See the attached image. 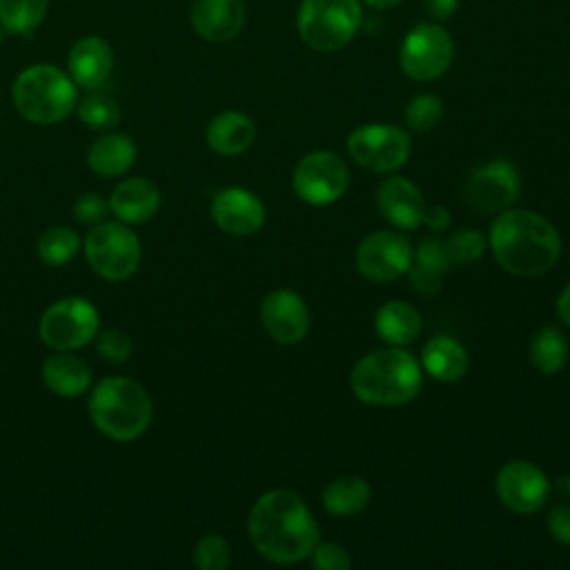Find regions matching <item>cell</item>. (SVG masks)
<instances>
[{"label": "cell", "instance_id": "cell-36", "mask_svg": "<svg viewBox=\"0 0 570 570\" xmlns=\"http://www.w3.org/2000/svg\"><path fill=\"white\" fill-rule=\"evenodd\" d=\"M309 563L316 570H347L352 559L347 550L338 543H316L309 552Z\"/></svg>", "mask_w": 570, "mask_h": 570}, {"label": "cell", "instance_id": "cell-28", "mask_svg": "<svg viewBox=\"0 0 570 570\" xmlns=\"http://www.w3.org/2000/svg\"><path fill=\"white\" fill-rule=\"evenodd\" d=\"M49 0H0V27L11 36H31L47 16Z\"/></svg>", "mask_w": 570, "mask_h": 570}, {"label": "cell", "instance_id": "cell-20", "mask_svg": "<svg viewBox=\"0 0 570 570\" xmlns=\"http://www.w3.org/2000/svg\"><path fill=\"white\" fill-rule=\"evenodd\" d=\"M160 207L158 187L142 176L125 178L109 196V212L125 225L147 223Z\"/></svg>", "mask_w": 570, "mask_h": 570}, {"label": "cell", "instance_id": "cell-3", "mask_svg": "<svg viewBox=\"0 0 570 570\" xmlns=\"http://www.w3.org/2000/svg\"><path fill=\"white\" fill-rule=\"evenodd\" d=\"M350 385L363 403L403 405L421 390V367L416 358L399 345L383 347L365 354L354 365Z\"/></svg>", "mask_w": 570, "mask_h": 570}, {"label": "cell", "instance_id": "cell-8", "mask_svg": "<svg viewBox=\"0 0 570 570\" xmlns=\"http://www.w3.org/2000/svg\"><path fill=\"white\" fill-rule=\"evenodd\" d=\"M100 325L98 309L82 296H65L51 303L38 323L42 343L56 352H73L96 338Z\"/></svg>", "mask_w": 570, "mask_h": 570}, {"label": "cell", "instance_id": "cell-5", "mask_svg": "<svg viewBox=\"0 0 570 570\" xmlns=\"http://www.w3.org/2000/svg\"><path fill=\"white\" fill-rule=\"evenodd\" d=\"M78 85L51 65H31L22 69L11 87L13 107L33 125L62 122L78 105Z\"/></svg>", "mask_w": 570, "mask_h": 570}, {"label": "cell", "instance_id": "cell-18", "mask_svg": "<svg viewBox=\"0 0 570 570\" xmlns=\"http://www.w3.org/2000/svg\"><path fill=\"white\" fill-rule=\"evenodd\" d=\"M376 205L381 214L399 229H414L423 223L425 200L419 187L403 176L385 178L379 185Z\"/></svg>", "mask_w": 570, "mask_h": 570}, {"label": "cell", "instance_id": "cell-1", "mask_svg": "<svg viewBox=\"0 0 570 570\" xmlns=\"http://www.w3.org/2000/svg\"><path fill=\"white\" fill-rule=\"evenodd\" d=\"M247 530L254 548L274 563H296L318 543V525L292 490L261 494L249 512Z\"/></svg>", "mask_w": 570, "mask_h": 570}, {"label": "cell", "instance_id": "cell-34", "mask_svg": "<svg viewBox=\"0 0 570 570\" xmlns=\"http://www.w3.org/2000/svg\"><path fill=\"white\" fill-rule=\"evenodd\" d=\"M194 563L200 570H225L232 563V548L220 534H205L194 548Z\"/></svg>", "mask_w": 570, "mask_h": 570}, {"label": "cell", "instance_id": "cell-19", "mask_svg": "<svg viewBox=\"0 0 570 570\" xmlns=\"http://www.w3.org/2000/svg\"><path fill=\"white\" fill-rule=\"evenodd\" d=\"M69 76L78 87L98 89L105 85L114 69V53L105 38L85 36L80 38L67 58Z\"/></svg>", "mask_w": 570, "mask_h": 570}, {"label": "cell", "instance_id": "cell-30", "mask_svg": "<svg viewBox=\"0 0 570 570\" xmlns=\"http://www.w3.org/2000/svg\"><path fill=\"white\" fill-rule=\"evenodd\" d=\"M80 249V238L69 227H49L38 238V256L49 267L67 265L71 258H76Z\"/></svg>", "mask_w": 570, "mask_h": 570}, {"label": "cell", "instance_id": "cell-10", "mask_svg": "<svg viewBox=\"0 0 570 570\" xmlns=\"http://www.w3.org/2000/svg\"><path fill=\"white\" fill-rule=\"evenodd\" d=\"M410 136L394 125H363L347 136L350 158L372 171H394L410 156Z\"/></svg>", "mask_w": 570, "mask_h": 570}, {"label": "cell", "instance_id": "cell-12", "mask_svg": "<svg viewBox=\"0 0 570 570\" xmlns=\"http://www.w3.org/2000/svg\"><path fill=\"white\" fill-rule=\"evenodd\" d=\"M521 178L517 167L497 158L476 167L465 180V198L481 214H501L519 198Z\"/></svg>", "mask_w": 570, "mask_h": 570}, {"label": "cell", "instance_id": "cell-44", "mask_svg": "<svg viewBox=\"0 0 570 570\" xmlns=\"http://www.w3.org/2000/svg\"><path fill=\"white\" fill-rule=\"evenodd\" d=\"M0 42H2V27H0Z\"/></svg>", "mask_w": 570, "mask_h": 570}, {"label": "cell", "instance_id": "cell-4", "mask_svg": "<svg viewBox=\"0 0 570 570\" xmlns=\"http://www.w3.org/2000/svg\"><path fill=\"white\" fill-rule=\"evenodd\" d=\"M94 428L111 441H134L151 423L154 405L147 390L127 376L102 379L89 396Z\"/></svg>", "mask_w": 570, "mask_h": 570}, {"label": "cell", "instance_id": "cell-7", "mask_svg": "<svg viewBox=\"0 0 570 570\" xmlns=\"http://www.w3.org/2000/svg\"><path fill=\"white\" fill-rule=\"evenodd\" d=\"M82 249L89 267L111 283L129 278L138 269L142 256L138 236L120 220H102L94 225L87 232Z\"/></svg>", "mask_w": 570, "mask_h": 570}, {"label": "cell", "instance_id": "cell-9", "mask_svg": "<svg viewBox=\"0 0 570 570\" xmlns=\"http://www.w3.org/2000/svg\"><path fill=\"white\" fill-rule=\"evenodd\" d=\"M454 58V42L450 33L432 22L416 24L401 45V69L419 82L443 76Z\"/></svg>", "mask_w": 570, "mask_h": 570}, {"label": "cell", "instance_id": "cell-32", "mask_svg": "<svg viewBox=\"0 0 570 570\" xmlns=\"http://www.w3.org/2000/svg\"><path fill=\"white\" fill-rule=\"evenodd\" d=\"M445 249H448L450 263L470 265V263H474V261H479L483 256V252H485V236L479 229L463 227V229L454 232L445 240Z\"/></svg>", "mask_w": 570, "mask_h": 570}, {"label": "cell", "instance_id": "cell-11", "mask_svg": "<svg viewBox=\"0 0 570 570\" xmlns=\"http://www.w3.org/2000/svg\"><path fill=\"white\" fill-rule=\"evenodd\" d=\"M350 185V171L341 156L332 151H312L294 169L292 187L309 205H330L338 200Z\"/></svg>", "mask_w": 570, "mask_h": 570}, {"label": "cell", "instance_id": "cell-40", "mask_svg": "<svg viewBox=\"0 0 570 570\" xmlns=\"http://www.w3.org/2000/svg\"><path fill=\"white\" fill-rule=\"evenodd\" d=\"M459 7V0H425V9L436 20H448Z\"/></svg>", "mask_w": 570, "mask_h": 570}, {"label": "cell", "instance_id": "cell-6", "mask_svg": "<svg viewBox=\"0 0 570 570\" xmlns=\"http://www.w3.org/2000/svg\"><path fill=\"white\" fill-rule=\"evenodd\" d=\"M363 11L358 0H303L296 27L301 40L314 51H338L358 31Z\"/></svg>", "mask_w": 570, "mask_h": 570}, {"label": "cell", "instance_id": "cell-25", "mask_svg": "<svg viewBox=\"0 0 570 570\" xmlns=\"http://www.w3.org/2000/svg\"><path fill=\"white\" fill-rule=\"evenodd\" d=\"M421 363L432 379L445 383L459 381L470 367L465 347L452 336H434L428 341L421 354Z\"/></svg>", "mask_w": 570, "mask_h": 570}, {"label": "cell", "instance_id": "cell-39", "mask_svg": "<svg viewBox=\"0 0 570 570\" xmlns=\"http://www.w3.org/2000/svg\"><path fill=\"white\" fill-rule=\"evenodd\" d=\"M423 225H428L432 232H443L450 227V214L443 205H434V207H425L423 214Z\"/></svg>", "mask_w": 570, "mask_h": 570}, {"label": "cell", "instance_id": "cell-33", "mask_svg": "<svg viewBox=\"0 0 570 570\" xmlns=\"http://www.w3.org/2000/svg\"><path fill=\"white\" fill-rule=\"evenodd\" d=\"M443 118V102L432 94L414 96L405 107V122L414 131H430Z\"/></svg>", "mask_w": 570, "mask_h": 570}, {"label": "cell", "instance_id": "cell-26", "mask_svg": "<svg viewBox=\"0 0 570 570\" xmlns=\"http://www.w3.org/2000/svg\"><path fill=\"white\" fill-rule=\"evenodd\" d=\"M374 325L383 341L401 347L412 343L419 336L421 314L416 307H412L405 301H390L383 307H379L374 316Z\"/></svg>", "mask_w": 570, "mask_h": 570}, {"label": "cell", "instance_id": "cell-14", "mask_svg": "<svg viewBox=\"0 0 570 570\" xmlns=\"http://www.w3.org/2000/svg\"><path fill=\"white\" fill-rule=\"evenodd\" d=\"M497 494L501 503L517 514H532L543 508L550 494V481L541 468L530 461H508L497 474Z\"/></svg>", "mask_w": 570, "mask_h": 570}, {"label": "cell", "instance_id": "cell-2", "mask_svg": "<svg viewBox=\"0 0 570 570\" xmlns=\"http://www.w3.org/2000/svg\"><path fill=\"white\" fill-rule=\"evenodd\" d=\"M490 247L505 272L539 276L557 263L561 238L554 225L541 214L532 209H505L492 223Z\"/></svg>", "mask_w": 570, "mask_h": 570}, {"label": "cell", "instance_id": "cell-29", "mask_svg": "<svg viewBox=\"0 0 570 570\" xmlns=\"http://www.w3.org/2000/svg\"><path fill=\"white\" fill-rule=\"evenodd\" d=\"M568 341L554 327H541L530 343V361L541 374H557L568 363Z\"/></svg>", "mask_w": 570, "mask_h": 570}, {"label": "cell", "instance_id": "cell-13", "mask_svg": "<svg viewBox=\"0 0 570 570\" xmlns=\"http://www.w3.org/2000/svg\"><path fill=\"white\" fill-rule=\"evenodd\" d=\"M412 245L396 232H372L356 247V269L374 281L387 283L403 276L412 265Z\"/></svg>", "mask_w": 570, "mask_h": 570}, {"label": "cell", "instance_id": "cell-15", "mask_svg": "<svg viewBox=\"0 0 570 570\" xmlns=\"http://www.w3.org/2000/svg\"><path fill=\"white\" fill-rule=\"evenodd\" d=\"M261 321L267 334L283 345H294L309 330V312L305 301L292 289H274L263 298Z\"/></svg>", "mask_w": 570, "mask_h": 570}, {"label": "cell", "instance_id": "cell-37", "mask_svg": "<svg viewBox=\"0 0 570 570\" xmlns=\"http://www.w3.org/2000/svg\"><path fill=\"white\" fill-rule=\"evenodd\" d=\"M109 209V200H105L100 194L96 191H87L80 194L73 203V214L80 223L85 225H98L105 220V214Z\"/></svg>", "mask_w": 570, "mask_h": 570}, {"label": "cell", "instance_id": "cell-41", "mask_svg": "<svg viewBox=\"0 0 570 570\" xmlns=\"http://www.w3.org/2000/svg\"><path fill=\"white\" fill-rule=\"evenodd\" d=\"M557 312H559V316L563 318V323H566V325H570V283H568V285H566V289L559 294Z\"/></svg>", "mask_w": 570, "mask_h": 570}, {"label": "cell", "instance_id": "cell-42", "mask_svg": "<svg viewBox=\"0 0 570 570\" xmlns=\"http://www.w3.org/2000/svg\"><path fill=\"white\" fill-rule=\"evenodd\" d=\"M554 488H557V492H561L563 497H570V474L559 476L557 483H554Z\"/></svg>", "mask_w": 570, "mask_h": 570}, {"label": "cell", "instance_id": "cell-17", "mask_svg": "<svg viewBox=\"0 0 570 570\" xmlns=\"http://www.w3.org/2000/svg\"><path fill=\"white\" fill-rule=\"evenodd\" d=\"M191 27L209 42H227L236 38L245 24L243 0H194L189 13Z\"/></svg>", "mask_w": 570, "mask_h": 570}, {"label": "cell", "instance_id": "cell-21", "mask_svg": "<svg viewBox=\"0 0 570 570\" xmlns=\"http://www.w3.org/2000/svg\"><path fill=\"white\" fill-rule=\"evenodd\" d=\"M42 381L49 392L73 399L89 390L91 367L71 352H56L42 363Z\"/></svg>", "mask_w": 570, "mask_h": 570}, {"label": "cell", "instance_id": "cell-43", "mask_svg": "<svg viewBox=\"0 0 570 570\" xmlns=\"http://www.w3.org/2000/svg\"><path fill=\"white\" fill-rule=\"evenodd\" d=\"M370 7H374V9H390V7H394L396 2H401V0H365Z\"/></svg>", "mask_w": 570, "mask_h": 570}, {"label": "cell", "instance_id": "cell-38", "mask_svg": "<svg viewBox=\"0 0 570 570\" xmlns=\"http://www.w3.org/2000/svg\"><path fill=\"white\" fill-rule=\"evenodd\" d=\"M548 530L554 541L570 546V505L557 503L548 514Z\"/></svg>", "mask_w": 570, "mask_h": 570}, {"label": "cell", "instance_id": "cell-22", "mask_svg": "<svg viewBox=\"0 0 570 570\" xmlns=\"http://www.w3.org/2000/svg\"><path fill=\"white\" fill-rule=\"evenodd\" d=\"M209 149L220 156H236L252 147L256 138V125L240 111H223L214 116L205 131Z\"/></svg>", "mask_w": 570, "mask_h": 570}, {"label": "cell", "instance_id": "cell-35", "mask_svg": "<svg viewBox=\"0 0 570 570\" xmlns=\"http://www.w3.org/2000/svg\"><path fill=\"white\" fill-rule=\"evenodd\" d=\"M96 350L102 358H107L111 363H125L131 356L134 345L125 332L105 330V332L96 334Z\"/></svg>", "mask_w": 570, "mask_h": 570}, {"label": "cell", "instance_id": "cell-24", "mask_svg": "<svg viewBox=\"0 0 570 570\" xmlns=\"http://www.w3.org/2000/svg\"><path fill=\"white\" fill-rule=\"evenodd\" d=\"M136 142L127 134L100 136L87 151V165L94 174L105 178H116L129 171L136 160Z\"/></svg>", "mask_w": 570, "mask_h": 570}, {"label": "cell", "instance_id": "cell-23", "mask_svg": "<svg viewBox=\"0 0 570 570\" xmlns=\"http://www.w3.org/2000/svg\"><path fill=\"white\" fill-rule=\"evenodd\" d=\"M450 256L445 249V243L439 238H423L412 254V265H410V283L412 289L419 294H436L441 289L443 276L448 272Z\"/></svg>", "mask_w": 570, "mask_h": 570}, {"label": "cell", "instance_id": "cell-16", "mask_svg": "<svg viewBox=\"0 0 570 570\" xmlns=\"http://www.w3.org/2000/svg\"><path fill=\"white\" fill-rule=\"evenodd\" d=\"M212 218L229 236H252L265 223V207L256 194L243 187H225L212 198Z\"/></svg>", "mask_w": 570, "mask_h": 570}, {"label": "cell", "instance_id": "cell-31", "mask_svg": "<svg viewBox=\"0 0 570 570\" xmlns=\"http://www.w3.org/2000/svg\"><path fill=\"white\" fill-rule=\"evenodd\" d=\"M76 109L80 120L94 129H109V127H116L120 120L118 102L107 94L94 91L87 98H82L76 105Z\"/></svg>", "mask_w": 570, "mask_h": 570}, {"label": "cell", "instance_id": "cell-27", "mask_svg": "<svg viewBox=\"0 0 570 570\" xmlns=\"http://www.w3.org/2000/svg\"><path fill=\"white\" fill-rule=\"evenodd\" d=\"M372 499V488L361 476H338L323 490V508L334 517L358 514Z\"/></svg>", "mask_w": 570, "mask_h": 570}]
</instances>
